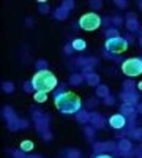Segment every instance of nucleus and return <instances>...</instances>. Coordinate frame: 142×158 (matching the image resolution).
<instances>
[{
  "label": "nucleus",
  "mask_w": 142,
  "mask_h": 158,
  "mask_svg": "<svg viewBox=\"0 0 142 158\" xmlns=\"http://www.w3.org/2000/svg\"><path fill=\"white\" fill-rule=\"evenodd\" d=\"M55 108L63 114H74L82 108V101L79 95L73 94V92H63V94L55 95Z\"/></svg>",
  "instance_id": "f257e3e1"
},
{
  "label": "nucleus",
  "mask_w": 142,
  "mask_h": 158,
  "mask_svg": "<svg viewBox=\"0 0 142 158\" xmlns=\"http://www.w3.org/2000/svg\"><path fill=\"white\" fill-rule=\"evenodd\" d=\"M32 87L35 89V92H44L49 94L57 87V77L52 71L49 70H40L36 71L32 77Z\"/></svg>",
  "instance_id": "f03ea898"
},
{
  "label": "nucleus",
  "mask_w": 142,
  "mask_h": 158,
  "mask_svg": "<svg viewBox=\"0 0 142 158\" xmlns=\"http://www.w3.org/2000/svg\"><path fill=\"white\" fill-rule=\"evenodd\" d=\"M101 25V18L96 13H85L79 19V27L85 32H95Z\"/></svg>",
  "instance_id": "7ed1b4c3"
},
{
  "label": "nucleus",
  "mask_w": 142,
  "mask_h": 158,
  "mask_svg": "<svg viewBox=\"0 0 142 158\" xmlns=\"http://www.w3.org/2000/svg\"><path fill=\"white\" fill-rule=\"evenodd\" d=\"M122 71L126 74V76H131V77H136L139 74H142V60L140 59H126L123 63H122Z\"/></svg>",
  "instance_id": "20e7f679"
},
{
  "label": "nucleus",
  "mask_w": 142,
  "mask_h": 158,
  "mask_svg": "<svg viewBox=\"0 0 142 158\" xmlns=\"http://www.w3.org/2000/svg\"><path fill=\"white\" fill-rule=\"evenodd\" d=\"M106 49L109 52H114V54H123V52L128 49V41L125 38L115 35V36L109 38L106 41Z\"/></svg>",
  "instance_id": "39448f33"
},
{
  "label": "nucleus",
  "mask_w": 142,
  "mask_h": 158,
  "mask_svg": "<svg viewBox=\"0 0 142 158\" xmlns=\"http://www.w3.org/2000/svg\"><path fill=\"white\" fill-rule=\"evenodd\" d=\"M125 123H126V118H125V115H122V114H114V115H111V118H109V125H111L112 128H115V130L123 128Z\"/></svg>",
  "instance_id": "423d86ee"
},
{
  "label": "nucleus",
  "mask_w": 142,
  "mask_h": 158,
  "mask_svg": "<svg viewBox=\"0 0 142 158\" xmlns=\"http://www.w3.org/2000/svg\"><path fill=\"white\" fill-rule=\"evenodd\" d=\"M85 48H87V43L84 41V40H81V38H77V40L73 41V49H76V51H84Z\"/></svg>",
  "instance_id": "0eeeda50"
},
{
  "label": "nucleus",
  "mask_w": 142,
  "mask_h": 158,
  "mask_svg": "<svg viewBox=\"0 0 142 158\" xmlns=\"http://www.w3.org/2000/svg\"><path fill=\"white\" fill-rule=\"evenodd\" d=\"M33 100H35L36 103H46V100H47V94H44V92H35Z\"/></svg>",
  "instance_id": "6e6552de"
},
{
  "label": "nucleus",
  "mask_w": 142,
  "mask_h": 158,
  "mask_svg": "<svg viewBox=\"0 0 142 158\" xmlns=\"http://www.w3.org/2000/svg\"><path fill=\"white\" fill-rule=\"evenodd\" d=\"M24 152H30L32 149H33V142L32 141H29V139H25V141H22L21 142V146H19Z\"/></svg>",
  "instance_id": "1a4fd4ad"
},
{
  "label": "nucleus",
  "mask_w": 142,
  "mask_h": 158,
  "mask_svg": "<svg viewBox=\"0 0 142 158\" xmlns=\"http://www.w3.org/2000/svg\"><path fill=\"white\" fill-rule=\"evenodd\" d=\"M95 158H112L111 155H98V156H95Z\"/></svg>",
  "instance_id": "9d476101"
},
{
  "label": "nucleus",
  "mask_w": 142,
  "mask_h": 158,
  "mask_svg": "<svg viewBox=\"0 0 142 158\" xmlns=\"http://www.w3.org/2000/svg\"><path fill=\"white\" fill-rule=\"evenodd\" d=\"M137 89H139V90H140V92H142V81H140V82H139V84H137Z\"/></svg>",
  "instance_id": "9b49d317"
},
{
  "label": "nucleus",
  "mask_w": 142,
  "mask_h": 158,
  "mask_svg": "<svg viewBox=\"0 0 142 158\" xmlns=\"http://www.w3.org/2000/svg\"><path fill=\"white\" fill-rule=\"evenodd\" d=\"M140 111H142V109H140Z\"/></svg>",
  "instance_id": "f8f14e48"
}]
</instances>
